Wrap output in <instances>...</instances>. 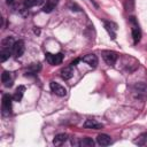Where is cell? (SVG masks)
<instances>
[{"instance_id":"obj_1","label":"cell","mask_w":147,"mask_h":147,"mask_svg":"<svg viewBox=\"0 0 147 147\" xmlns=\"http://www.w3.org/2000/svg\"><path fill=\"white\" fill-rule=\"evenodd\" d=\"M11 101H14L13 95H9V94L2 95V105H1L2 116H9L11 114Z\"/></svg>"},{"instance_id":"obj_2","label":"cell","mask_w":147,"mask_h":147,"mask_svg":"<svg viewBox=\"0 0 147 147\" xmlns=\"http://www.w3.org/2000/svg\"><path fill=\"white\" fill-rule=\"evenodd\" d=\"M102 59L105 60V62L108 64V65H114L118 59V55L116 52L114 51H102Z\"/></svg>"},{"instance_id":"obj_3","label":"cell","mask_w":147,"mask_h":147,"mask_svg":"<svg viewBox=\"0 0 147 147\" xmlns=\"http://www.w3.org/2000/svg\"><path fill=\"white\" fill-rule=\"evenodd\" d=\"M46 61L52 64V65H57L61 64L63 61V54L62 53H56V54H52V53H46L45 55Z\"/></svg>"},{"instance_id":"obj_4","label":"cell","mask_w":147,"mask_h":147,"mask_svg":"<svg viewBox=\"0 0 147 147\" xmlns=\"http://www.w3.org/2000/svg\"><path fill=\"white\" fill-rule=\"evenodd\" d=\"M24 51H25L24 41H23V40H17V41L14 44V46H13V56H14L15 59H18V57H21V56L23 55Z\"/></svg>"},{"instance_id":"obj_5","label":"cell","mask_w":147,"mask_h":147,"mask_svg":"<svg viewBox=\"0 0 147 147\" xmlns=\"http://www.w3.org/2000/svg\"><path fill=\"white\" fill-rule=\"evenodd\" d=\"M49 88H51V91H52L55 95H57V96H65V94H67L65 87H63L61 84H59V83H56V82H51Z\"/></svg>"},{"instance_id":"obj_6","label":"cell","mask_w":147,"mask_h":147,"mask_svg":"<svg viewBox=\"0 0 147 147\" xmlns=\"http://www.w3.org/2000/svg\"><path fill=\"white\" fill-rule=\"evenodd\" d=\"M103 25H105V29L107 30V32L109 33L110 38L113 40L116 39V31H117V24L114 23V22H110V21H103Z\"/></svg>"},{"instance_id":"obj_7","label":"cell","mask_w":147,"mask_h":147,"mask_svg":"<svg viewBox=\"0 0 147 147\" xmlns=\"http://www.w3.org/2000/svg\"><path fill=\"white\" fill-rule=\"evenodd\" d=\"M82 61L85 62V63H87V64H88L90 67H92V68H95V67L98 65V62H99L96 55L93 54V53L86 54L85 56H83V57H82Z\"/></svg>"},{"instance_id":"obj_8","label":"cell","mask_w":147,"mask_h":147,"mask_svg":"<svg viewBox=\"0 0 147 147\" xmlns=\"http://www.w3.org/2000/svg\"><path fill=\"white\" fill-rule=\"evenodd\" d=\"M83 125H84V127H86V129H93V130H100V129L103 127V124L96 122L95 119H91V118H90V119H86Z\"/></svg>"},{"instance_id":"obj_9","label":"cell","mask_w":147,"mask_h":147,"mask_svg":"<svg viewBox=\"0 0 147 147\" xmlns=\"http://www.w3.org/2000/svg\"><path fill=\"white\" fill-rule=\"evenodd\" d=\"M96 142L100 146H108L111 144V138H110V136H108L106 133H101L96 137Z\"/></svg>"},{"instance_id":"obj_10","label":"cell","mask_w":147,"mask_h":147,"mask_svg":"<svg viewBox=\"0 0 147 147\" xmlns=\"http://www.w3.org/2000/svg\"><path fill=\"white\" fill-rule=\"evenodd\" d=\"M1 82L6 87H11L13 86V79H11V74L9 71H3L1 75Z\"/></svg>"},{"instance_id":"obj_11","label":"cell","mask_w":147,"mask_h":147,"mask_svg":"<svg viewBox=\"0 0 147 147\" xmlns=\"http://www.w3.org/2000/svg\"><path fill=\"white\" fill-rule=\"evenodd\" d=\"M24 92H25V86L20 85V86L15 90V92H14V94H13V100L16 101V102H20V101L22 100L23 95H24Z\"/></svg>"},{"instance_id":"obj_12","label":"cell","mask_w":147,"mask_h":147,"mask_svg":"<svg viewBox=\"0 0 147 147\" xmlns=\"http://www.w3.org/2000/svg\"><path fill=\"white\" fill-rule=\"evenodd\" d=\"M133 91H134V93H137L138 95V98L140 96V94H146V92H147V86H146V84L145 83H137L134 86H133Z\"/></svg>"},{"instance_id":"obj_13","label":"cell","mask_w":147,"mask_h":147,"mask_svg":"<svg viewBox=\"0 0 147 147\" xmlns=\"http://www.w3.org/2000/svg\"><path fill=\"white\" fill-rule=\"evenodd\" d=\"M56 5H57V0H47L46 3L42 6V9L41 10L44 13H47V14L48 13H52Z\"/></svg>"},{"instance_id":"obj_14","label":"cell","mask_w":147,"mask_h":147,"mask_svg":"<svg viewBox=\"0 0 147 147\" xmlns=\"http://www.w3.org/2000/svg\"><path fill=\"white\" fill-rule=\"evenodd\" d=\"M72 76H74L72 65L65 67V68H63V69L61 70V77H62V79H64V80H68V79H70Z\"/></svg>"},{"instance_id":"obj_15","label":"cell","mask_w":147,"mask_h":147,"mask_svg":"<svg viewBox=\"0 0 147 147\" xmlns=\"http://www.w3.org/2000/svg\"><path fill=\"white\" fill-rule=\"evenodd\" d=\"M67 139H68V136H67L65 133H59V134H56V136L54 137L53 144H54L55 146H61V145H63V144L67 141Z\"/></svg>"},{"instance_id":"obj_16","label":"cell","mask_w":147,"mask_h":147,"mask_svg":"<svg viewBox=\"0 0 147 147\" xmlns=\"http://www.w3.org/2000/svg\"><path fill=\"white\" fill-rule=\"evenodd\" d=\"M132 38H133V44L137 45L140 39H141V30L139 29V25L132 26Z\"/></svg>"},{"instance_id":"obj_17","label":"cell","mask_w":147,"mask_h":147,"mask_svg":"<svg viewBox=\"0 0 147 147\" xmlns=\"http://www.w3.org/2000/svg\"><path fill=\"white\" fill-rule=\"evenodd\" d=\"M15 42L16 41L14 40L13 37H6L1 40V48H13Z\"/></svg>"},{"instance_id":"obj_18","label":"cell","mask_w":147,"mask_h":147,"mask_svg":"<svg viewBox=\"0 0 147 147\" xmlns=\"http://www.w3.org/2000/svg\"><path fill=\"white\" fill-rule=\"evenodd\" d=\"M13 55V48H1L0 52V61L5 62L6 60L9 59V56Z\"/></svg>"},{"instance_id":"obj_19","label":"cell","mask_w":147,"mask_h":147,"mask_svg":"<svg viewBox=\"0 0 147 147\" xmlns=\"http://www.w3.org/2000/svg\"><path fill=\"white\" fill-rule=\"evenodd\" d=\"M40 63H32V64H30L29 65V68H28V71H26V74H25V76H30V75H34V74H37L39 70H40Z\"/></svg>"},{"instance_id":"obj_20","label":"cell","mask_w":147,"mask_h":147,"mask_svg":"<svg viewBox=\"0 0 147 147\" xmlns=\"http://www.w3.org/2000/svg\"><path fill=\"white\" fill-rule=\"evenodd\" d=\"M94 144H95L94 140L90 137H85L79 141V146H83V147H93Z\"/></svg>"},{"instance_id":"obj_21","label":"cell","mask_w":147,"mask_h":147,"mask_svg":"<svg viewBox=\"0 0 147 147\" xmlns=\"http://www.w3.org/2000/svg\"><path fill=\"white\" fill-rule=\"evenodd\" d=\"M134 144L136 145H139V146H144L147 144V133H141L137 137V139L134 140Z\"/></svg>"},{"instance_id":"obj_22","label":"cell","mask_w":147,"mask_h":147,"mask_svg":"<svg viewBox=\"0 0 147 147\" xmlns=\"http://www.w3.org/2000/svg\"><path fill=\"white\" fill-rule=\"evenodd\" d=\"M40 2H41V0H24V6L26 8H31V7L39 5Z\"/></svg>"},{"instance_id":"obj_23","label":"cell","mask_w":147,"mask_h":147,"mask_svg":"<svg viewBox=\"0 0 147 147\" xmlns=\"http://www.w3.org/2000/svg\"><path fill=\"white\" fill-rule=\"evenodd\" d=\"M124 7L126 10L134 9V0H124Z\"/></svg>"},{"instance_id":"obj_24","label":"cell","mask_w":147,"mask_h":147,"mask_svg":"<svg viewBox=\"0 0 147 147\" xmlns=\"http://www.w3.org/2000/svg\"><path fill=\"white\" fill-rule=\"evenodd\" d=\"M129 21H130V23L132 24V26H137V25H138V21H137V18H136L134 16H130V17H129Z\"/></svg>"},{"instance_id":"obj_25","label":"cell","mask_w":147,"mask_h":147,"mask_svg":"<svg viewBox=\"0 0 147 147\" xmlns=\"http://www.w3.org/2000/svg\"><path fill=\"white\" fill-rule=\"evenodd\" d=\"M80 60H82V59H76L75 61H72V62H71V64H70V65H72V67H75V65H76V64H77V63H78V62H79Z\"/></svg>"},{"instance_id":"obj_26","label":"cell","mask_w":147,"mask_h":147,"mask_svg":"<svg viewBox=\"0 0 147 147\" xmlns=\"http://www.w3.org/2000/svg\"><path fill=\"white\" fill-rule=\"evenodd\" d=\"M6 2H7V5H9V6H13V5L15 3V0H6Z\"/></svg>"},{"instance_id":"obj_27","label":"cell","mask_w":147,"mask_h":147,"mask_svg":"<svg viewBox=\"0 0 147 147\" xmlns=\"http://www.w3.org/2000/svg\"><path fill=\"white\" fill-rule=\"evenodd\" d=\"M34 32H36L37 34H39V33H40V30H39V29H38V30H34Z\"/></svg>"}]
</instances>
